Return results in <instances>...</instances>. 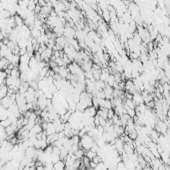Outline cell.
<instances>
[{
	"mask_svg": "<svg viewBox=\"0 0 170 170\" xmlns=\"http://www.w3.org/2000/svg\"><path fill=\"white\" fill-rule=\"evenodd\" d=\"M94 142H95L94 138L91 137V136L86 133V134H84L83 136H81L80 137V143H79V145L81 146V148H83L84 150L86 151V150L91 149Z\"/></svg>",
	"mask_w": 170,
	"mask_h": 170,
	"instance_id": "obj_1",
	"label": "cell"
},
{
	"mask_svg": "<svg viewBox=\"0 0 170 170\" xmlns=\"http://www.w3.org/2000/svg\"><path fill=\"white\" fill-rule=\"evenodd\" d=\"M75 34H76V31L73 27L71 26H64V32H63V36L66 37L67 39H71V38H75Z\"/></svg>",
	"mask_w": 170,
	"mask_h": 170,
	"instance_id": "obj_2",
	"label": "cell"
},
{
	"mask_svg": "<svg viewBox=\"0 0 170 170\" xmlns=\"http://www.w3.org/2000/svg\"><path fill=\"white\" fill-rule=\"evenodd\" d=\"M97 113V109L93 105H90V107H87L86 109L83 110V115L82 117H95Z\"/></svg>",
	"mask_w": 170,
	"mask_h": 170,
	"instance_id": "obj_3",
	"label": "cell"
},
{
	"mask_svg": "<svg viewBox=\"0 0 170 170\" xmlns=\"http://www.w3.org/2000/svg\"><path fill=\"white\" fill-rule=\"evenodd\" d=\"M102 91H103V92H104V95H105V99L111 100L112 97H113V92H114V87H113L109 86V85H106Z\"/></svg>",
	"mask_w": 170,
	"mask_h": 170,
	"instance_id": "obj_4",
	"label": "cell"
},
{
	"mask_svg": "<svg viewBox=\"0 0 170 170\" xmlns=\"http://www.w3.org/2000/svg\"><path fill=\"white\" fill-rule=\"evenodd\" d=\"M132 100L134 102V104L136 105H142L144 102V100H143V97L142 95L140 94L139 92H135V94L132 95Z\"/></svg>",
	"mask_w": 170,
	"mask_h": 170,
	"instance_id": "obj_5",
	"label": "cell"
},
{
	"mask_svg": "<svg viewBox=\"0 0 170 170\" xmlns=\"http://www.w3.org/2000/svg\"><path fill=\"white\" fill-rule=\"evenodd\" d=\"M13 102H14V100H12L11 97L8 96V95H7L6 97H2L1 100H0V105H2L3 107H7V109H8V107H9L12 104H13Z\"/></svg>",
	"mask_w": 170,
	"mask_h": 170,
	"instance_id": "obj_6",
	"label": "cell"
},
{
	"mask_svg": "<svg viewBox=\"0 0 170 170\" xmlns=\"http://www.w3.org/2000/svg\"><path fill=\"white\" fill-rule=\"evenodd\" d=\"M65 162L62 159H60V160H58L57 162H55L54 163V169L55 170H63L65 169Z\"/></svg>",
	"mask_w": 170,
	"mask_h": 170,
	"instance_id": "obj_7",
	"label": "cell"
},
{
	"mask_svg": "<svg viewBox=\"0 0 170 170\" xmlns=\"http://www.w3.org/2000/svg\"><path fill=\"white\" fill-rule=\"evenodd\" d=\"M74 155H75V157H76V159H82L84 157V155H85V150L83 148H80L79 147L77 150L74 152Z\"/></svg>",
	"mask_w": 170,
	"mask_h": 170,
	"instance_id": "obj_8",
	"label": "cell"
},
{
	"mask_svg": "<svg viewBox=\"0 0 170 170\" xmlns=\"http://www.w3.org/2000/svg\"><path fill=\"white\" fill-rule=\"evenodd\" d=\"M30 58H31V56H30V55H29V54H28V53L24 54V55H21V56H20V62H19V63H25V64H29Z\"/></svg>",
	"mask_w": 170,
	"mask_h": 170,
	"instance_id": "obj_9",
	"label": "cell"
},
{
	"mask_svg": "<svg viewBox=\"0 0 170 170\" xmlns=\"http://www.w3.org/2000/svg\"><path fill=\"white\" fill-rule=\"evenodd\" d=\"M96 155H97V152H95V151L91 150V149H89V150H86V151H85V156L88 157L90 160H92V159H93Z\"/></svg>",
	"mask_w": 170,
	"mask_h": 170,
	"instance_id": "obj_10",
	"label": "cell"
},
{
	"mask_svg": "<svg viewBox=\"0 0 170 170\" xmlns=\"http://www.w3.org/2000/svg\"><path fill=\"white\" fill-rule=\"evenodd\" d=\"M15 23H16V26L19 27V26H22L23 23H24V20H23V18H21L19 16V15H17V16H15Z\"/></svg>",
	"mask_w": 170,
	"mask_h": 170,
	"instance_id": "obj_11",
	"label": "cell"
},
{
	"mask_svg": "<svg viewBox=\"0 0 170 170\" xmlns=\"http://www.w3.org/2000/svg\"><path fill=\"white\" fill-rule=\"evenodd\" d=\"M0 123L2 124V127H3L4 128H6L7 127H9L10 124H11V122H10V119L9 118H5V119L3 120H0Z\"/></svg>",
	"mask_w": 170,
	"mask_h": 170,
	"instance_id": "obj_12",
	"label": "cell"
},
{
	"mask_svg": "<svg viewBox=\"0 0 170 170\" xmlns=\"http://www.w3.org/2000/svg\"><path fill=\"white\" fill-rule=\"evenodd\" d=\"M7 138H8V134H7V132L5 131V129L0 131V142H2V141L7 139Z\"/></svg>",
	"mask_w": 170,
	"mask_h": 170,
	"instance_id": "obj_13",
	"label": "cell"
},
{
	"mask_svg": "<svg viewBox=\"0 0 170 170\" xmlns=\"http://www.w3.org/2000/svg\"><path fill=\"white\" fill-rule=\"evenodd\" d=\"M5 129V128L3 127H2V124H1V123H0V131H2V130H4Z\"/></svg>",
	"mask_w": 170,
	"mask_h": 170,
	"instance_id": "obj_14",
	"label": "cell"
},
{
	"mask_svg": "<svg viewBox=\"0 0 170 170\" xmlns=\"http://www.w3.org/2000/svg\"><path fill=\"white\" fill-rule=\"evenodd\" d=\"M46 2H49V1H51V0H45Z\"/></svg>",
	"mask_w": 170,
	"mask_h": 170,
	"instance_id": "obj_15",
	"label": "cell"
}]
</instances>
